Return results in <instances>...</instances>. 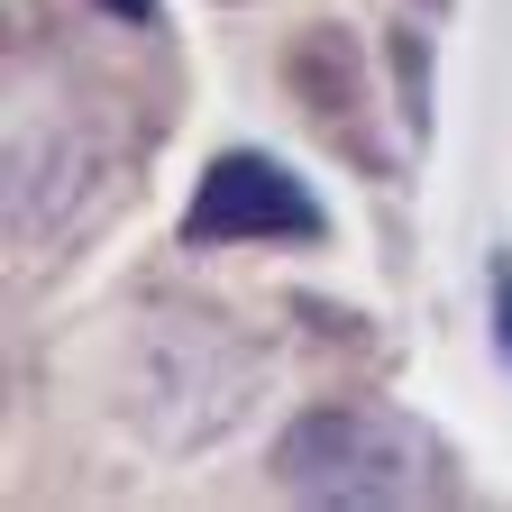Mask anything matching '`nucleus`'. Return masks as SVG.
<instances>
[{
	"label": "nucleus",
	"instance_id": "obj_3",
	"mask_svg": "<svg viewBox=\"0 0 512 512\" xmlns=\"http://www.w3.org/2000/svg\"><path fill=\"white\" fill-rule=\"evenodd\" d=\"M92 10H110V19H128V28H156V0H92Z\"/></svg>",
	"mask_w": 512,
	"mask_h": 512
},
{
	"label": "nucleus",
	"instance_id": "obj_1",
	"mask_svg": "<svg viewBox=\"0 0 512 512\" xmlns=\"http://www.w3.org/2000/svg\"><path fill=\"white\" fill-rule=\"evenodd\" d=\"M275 485L302 503H439L448 485V448L394 412V403H311L275 439Z\"/></svg>",
	"mask_w": 512,
	"mask_h": 512
},
{
	"label": "nucleus",
	"instance_id": "obj_2",
	"mask_svg": "<svg viewBox=\"0 0 512 512\" xmlns=\"http://www.w3.org/2000/svg\"><path fill=\"white\" fill-rule=\"evenodd\" d=\"M320 229V202L311 183L256 147H229L211 156V174L192 183V211H183V247H311Z\"/></svg>",
	"mask_w": 512,
	"mask_h": 512
},
{
	"label": "nucleus",
	"instance_id": "obj_4",
	"mask_svg": "<svg viewBox=\"0 0 512 512\" xmlns=\"http://www.w3.org/2000/svg\"><path fill=\"white\" fill-rule=\"evenodd\" d=\"M494 302H503V348H512V266L494 275Z\"/></svg>",
	"mask_w": 512,
	"mask_h": 512
}]
</instances>
